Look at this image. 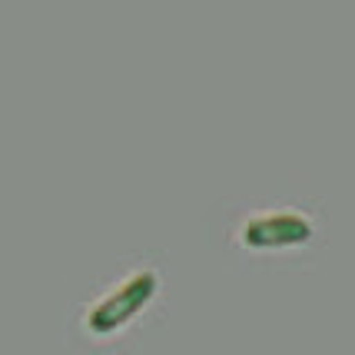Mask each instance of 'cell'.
<instances>
[{"label": "cell", "instance_id": "obj_2", "mask_svg": "<svg viewBox=\"0 0 355 355\" xmlns=\"http://www.w3.org/2000/svg\"><path fill=\"white\" fill-rule=\"evenodd\" d=\"M170 256L163 249H133L116 256L107 272L67 309V342L83 355H133L139 342L166 322Z\"/></svg>", "mask_w": 355, "mask_h": 355}, {"label": "cell", "instance_id": "obj_1", "mask_svg": "<svg viewBox=\"0 0 355 355\" xmlns=\"http://www.w3.org/2000/svg\"><path fill=\"white\" fill-rule=\"evenodd\" d=\"M206 243L243 276L319 272L329 252V216L319 196H226L202 219Z\"/></svg>", "mask_w": 355, "mask_h": 355}]
</instances>
